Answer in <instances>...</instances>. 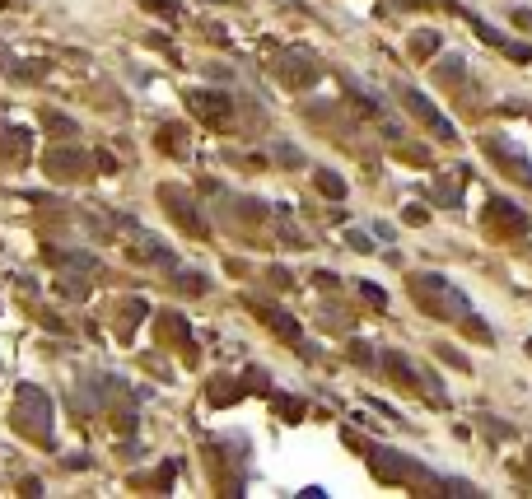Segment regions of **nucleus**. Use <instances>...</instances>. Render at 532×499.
I'll use <instances>...</instances> for the list:
<instances>
[{
	"mask_svg": "<svg viewBox=\"0 0 532 499\" xmlns=\"http://www.w3.org/2000/svg\"><path fill=\"white\" fill-rule=\"evenodd\" d=\"M401 99H406V108L416 112V117H421V122H430V131H434V135H443V140H448V135H453V126H448V122H443V117H439V112H434V103L425 99V94L406 89V94H401Z\"/></svg>",
	"mask_w": 532,
	"mask_h": 499,
	"instance_id": "obj_1",
	"label": "nucleus"
},
{
	"mask_svg": "<svg viewBox=\"0 0 532 499\" xmlns=\"http://www.w3.org/2000/svg\"><path fill=\"white\" fill-rule=\"evenodd\" d=\"M318 187L327 191V196H332V201H336V196H345V182L336 178V173H327V168H322V173H318Z\"/></svg>",
	"mask_w": 532,
	"mask_h": 499,
	"instance_id": "obj_2",
	"label": "nucleus"
}]
</instances>
